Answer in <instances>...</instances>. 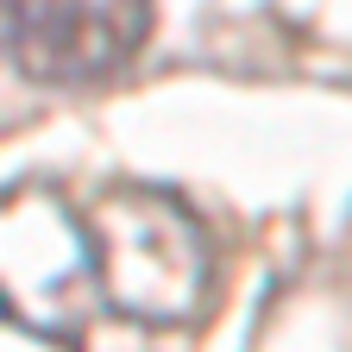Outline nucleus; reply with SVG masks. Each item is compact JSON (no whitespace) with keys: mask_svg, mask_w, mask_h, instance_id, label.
I'll use <instances>...</instances> for the list:
<instances>
[{"mask_svg":"<svg viewBox=\"0 0 352 352\" xmlns=\"http://www.w3.org/2000/svg\"><path fill=\"white\" fill-rule=\"evenodd\" d=\"M101 308L132 327H189L214 289L208 227L164 189L113 183L82 201Z\"/></svg>","mask_w":352,"mask_h":352,"instance_id":"obj_1","label":"nucleus"},{"mask_svg":"<svg viewBox=\"0 0 352 352\" xmlns=\"http://www.w3.org/2000/svg\"><path fill=\"white\" fill-rule=\"evenodd\" d=\"M151 0H0V51L25 82L88 88L139 57Z\"/></svg>","mask_w":352,"mask_h":352,"instance_id":"obj_2","label":"nucleus"},{"mask_svg":"<svg viewBox=\"0 0 352 352\" xmlns=\"http://www.w3.org/2000/svg\"><path fill=\"white\" fill-rule=\"evenodd\" d=\"M0 352H82V346L57 340V333H44V327H32V321H19V315L0 308Z\"/></svg>","mask_w":352,"mask_h":352,"instance_id":"obj_3","label":"nucleus"}]
</instances>
